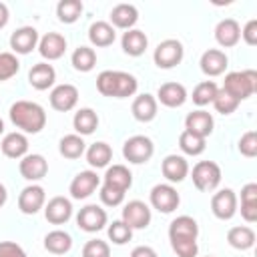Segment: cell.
Masks as SVG:
<instances>
[{
    "label": "cell",
    "mask_w": 257,
    "mask_h": 257,
    "mask_svg": "<svg viewBox=\"0 0 257 257\" xmlns=\"http://www.w3.org/2000/svg\"><path fill=\"white\" fill-rule=\"evenodd\" d=\"M197 237H199V225L193 217L181 215L171 221L169 241H171V247L177 253V257H197V253H199Z\"/></svg>",
    "instance_id": "6da1fadb"
},
{
    "label": "cell",
    "mask_w": 257,
    "mask_h": 257,
    "mask_svg": "<svg viewBox=\"0 0 257 257\" xmlns=\"http://www.w3.org/2000/svg\"><path fill=\"white\" fill-rule=\"evenodd\" d=\"M10 120L16 128H20V133H28V135H36L46 126V112L38 102L32 100H16L10 110Z\"/></svg>",
    "instance_id": "7a4b0ae2"
},
{
    "label": "cell",
    "mask_w": 257,
    "mask_h": 257,
    "mask_svg": "<svg viewBox=\"0 0 257 257\" xmlns=\"http://www.w3.org/2000/svg\"><path fill=\"white\" fill-rule=\"evenodd\" d=\"M137 88H139V80L124 70H102L96 76V90L102 96L126 98V96H133Z\"/></svg>",
    "instance_id": "3957f363"
},
{
    "label": "cell",
    "mask_w": 257,
    "mask_h": 257,
    "mask_svg": "<svg viewBox=\"0 0 257 257\" xmlns=\"http://www.w3.org/2000/svg\"><path fill=\"white\" fill-rule=\"evenodd\" d=\"M223 90L229 92L239 102L249 98V96H253L255 90H257V72L247 68V70H235V72L225 74Z\"/></svg>",
    "instance_id": "277c9868"
},
{
    "label": "cell",
    "mask_w": 257,
    "mask_h": 257,
    "mask_svg": "<svg viewBox=\"0 0 257 257\" xmlns=\"http://www.w3.org/2000/svg\"><path fill=\"white\" fill-rule=\"evenodd\" d=\"M183 56H185V48H183L181 40H177V38H167V40L159 42L155 52H153L155 64L159 68H165V70L175 68L183 60Z\"/></svg>",
    "instance_id": "5b68a950"
},
{
    "label": "cell",
    "mask_w": 257,
    "mask_h": 257,
    "mask_svg": "<svg viewBox=\"0 0 257 257\" xmlns=\"http://www.w3.org/2000/svg\"><path fill=\"white\" fill-rule=\"evenodd\" d=\"M153 155H155V145L145 135H135V137L126 139L122 145V157L133 165H143V163L151 161Z\"/></svg>",
    "instance_id": "8992f818"
},
{
    "label": "cell",
    "mask_w": 257,
    "mask_h": 257,
    "mask_svg": "<svg viewBox=\"0 0 257 257\" xmlns=\"http://www.w3.org/2000/svg\"><path fill=\"white\" fill-rule=\"evenodd\" d=\"M191 179L199 191H213L221 183V167L215 161H199L191 171Z\"/></svg>",
    "instance_id": "52a82bcc"
},
{
    "label": "cell",
    "mask_w": 257,
    "mask_h": 257,
    "mask_svg": "<svg viewBox=\"0 0 257 257\" xmlns=\"http://www.w3.org/2000/svg\"><path fill=\"white\" fill-rule=\"evenodd\" d=\"M151 205L153 209H157L159 213H173L179 203H181V197L177 193V189L171 185V183H159L151 189Z\"/></svg>",
    "instance_id": "ba28073f"
},
{
    "label": "cell",
    "mask_w": 257,
    "mask_h": 257,
    "mask_svg": "<svg viewBox=\"0 0 257 257\" xmlns=\"http://www.w3.org/2000/svg\"><path fill=\"white\" fill-rule=\"evenodd\" d=\"M108 217H106V211L100 207V205H86L78 211L76 215V225L78 229L86 231V233H96L100 229H104Z\"/></svg>",
    "instance_id": "9c48e42d"
},
{
    "label": "cell",
    "mask_w": 257,
    "mask_h": 257,
    "mask_svg": "<svg viewBox=\"0 0 257 257\" xmlns=\"http://www.w3.org/2000/svg\"><path fill=\"white\" fill-rule=\"evenodd\" d=\"M211 211L217 219L229 221L237 213V195L233 189H221L211 197Z\"/></svg>",
    "instance_id": "30bf717a"
},
{
    "label": "cell",
    "mask_w": 257,
    "mask_h": 257,
    "mask_svg": "<svg viewBox=\"0 0 257 257\" xmlns=\"http://www.w3.org/2000/svg\"><path fill=\"white\" fill-rule=\"evenodd\" d=\"M153 215H151V207L139 199L128 201L122 207V221L131 227V229H147L151 223Z\"/></svg>",
    "instance_id": "8fae6325"
},
{
    "label": "cell",
    "mask_w": 257,
    "mask_h": 257,
    "mask_svg": "<svg viewBox=\"0 0 257 257\" xmlns=\"http://www.w3.org/2000/svg\"><path fill=\"white\" fill-rule=\"evenodd\" d=\"M100 185V177L96 175V171H80L72 181H70V187H68V193L72 199H86L90 197L96 187Z\"/></svg>",
    "instance_id": "7c38bea8"
},
{
    "label": "cell",
    "mask_w": 257,
    "mask_h": 257,
    "mask_svg": "<svg viewBox=\"0 0 257 257\" xmlns=\"http://www.w3.org/2000/svg\"><path fill=\"white\" fill-rule=\"evenodd\" d=\"M46 205V193L40 185H28L18 195V209L24 215H34Z\"/></svg>",
    "instance_id": "4fadbf2b"
},
{
    "label": "cell",
    "mask_w": 257,
    "mask_h": 257,
    "mask_svg": "<svg viewBox=\"0 0 257 257\" xmlns=\"http://www.w3.org/2000/svg\"><path fill=\"white\" fill-rule=\"evenodd\" d=\"M76 102H78V88L74 84H68V82L58 84L50 92V106L58 112L72 110L76 106Z\"/></svg>",
    "instance_id": "5bb4252c"
},
{
    "label": "cell",
    "mask_w": 257,
    "mask_h": 257,
    "mask_svg": "<svg viewBox=\"0 0 257 257\" xmlns=\"http://www.w3.org/2000/svg\"><path fill=\"white\" fill-rule=\"evenodd\" d=\"M213 126H215L213 114L203 110V108L193 110L185 116V131H189L191 135H197L201 139H207L213 133Z\"/></svg>",
    "instance_id": "9a60e30c"
},
{
    "label": "cell",
    "mask_w": 257,
    "mask_h": 257,
    "mask_svg": "<svg viewBox=\"0 0 257 257\" xmlns=\"http://www.w3.org/2000/svg\"><path fill=\"white\" fill-rule=\"evenodd\" d=\"M18 171H20V175H22L26 181H32V183H34V181H40V179L46 177V173H48V163H46V159H44L42 155L32 153V155H26V157L20 159Z\"/></svg>",
    "instance_id": "2e32d148"
},
{
    "label": "cell",
    "mask_w": 257,
    "mask_h": 257,
    "mask_svg": "<svg viewBox=\"0 0 257 257\" xmlns=\"http://www.w3.org/2000/svg\"><path fill=\"white\" fill-rule=\"evenodd\" d=\"M38 30L32 26H22L10 34V48L16 54H28L38 46Z\"/></svg>",
    "instance_id": "e0dca14e"
},
{
    "label": "cell",
    "mask_w": 257,
    "mask_h": 257,
    "mask_svg": "<svg viewBox=\"0 0 257 257\" xmlns=\"http://www.w3.org/2000/svg\"><path fill=\"white\" fill-rule=\"evenodd\" d=\"M187 88L181 84V82H163L157 90V102L169 106V108H177V106H183L185 100H187Z\"/></svg>",
    "instance_id": "ac0fdd59"
},
{
    "label": "cell",
    "mask_w": 257,
    "mask_h": 257,
    "mask_svg": "<svg viewBox=\"0 0 257 257\" xmlns=\"http://www.w3.org/2000/svg\"><path fill=\"white\" fill-rule=\"evenodd\" d=\"M44 217L52 225H62L72 217V203L66 197H52L44 205Z\"/></svg>",
    "instance_id": "d6986e66"
},
{
    "label": "cell",
    "mask_w": 257,
    "mask_h": 257,
    "mask_svg": "<svg viewBox=\"0 0 257 257\" xmlns=\"http://www.w3.org/2000/svg\"><path fill=\"white\" fill-rule=\"evenodd\" d=\"M38 52L44 60H58L66 52V38L58 32H48L38 40Z\"/></svg>",
    "instance_id": "ffe728a7"
},
{
    "label": "cell",
    "mask_w": 257,
    "mask_h": 257,
    "mask_svg": "<svg viewBox=\"0 0 257 257\" xmlns=\"http://www.w3.org/2000/svg\"><path fill=\"white\" fill-rule=\"evenodd\" d=\"M199 64H201L203 74H207V76H219V74L225 72V68H227V64H229V58H227V54H225L223 50H219V48H209V50H205V52L201 54Z\"/></svg>",
    "instance_id": "44dd1931"
},
{
    "label": "cell",
    "mask_w": 257,
    "mask_h": 257,
    "mask_svg": "<svg viewBox=\"0 0 257 257\" xmlns=\"http://www.w3.org/2000/svg\"><path fill=\"white\" fill-rule=\"evenodd\" d=\"M215 40L223 48H231L241 40V26L235 18H223L215 26Z\"/></svg>",
    "instance_id": "7402d4cb"
},
{
    "label": "cell",
    "mask_w": 257,
    "mask_h": 257,
    "mask_svg": "<svg viewBox=\"0 0 257 257\" xmlns=\"http://www.w3.org/2000/svg\"><path fill=\"white\" fill-rule=\"evenodd\" d=\"M161 171L169 183H181L189 175V163L181 155H167L161 163Z\"/></svg>",
    "instance_id": "603a6c76"
},
{
    "label": "cell",
    "mask_w": 257,
    "mask_h": 257,
    "mask_svg": "<svg viewBox=\"0 0 257 257\" xmlns=\"http://www.w3.org/2000/svg\"><path fill=\"white\" fill-rule=\"evenodd\" d=\"M0 149H2L4 157H8V159H22L28 155V139L20 131L8 133V135H4Z\"/></svg>",
    "instance_id": "cb8c5ba5"
},
{
    "label": "cell",
    "mask_w": 257,
    "mask_h": 257,
    "mask_svg": "<svg viewBox=\"0 0 257 257\" xmlns=\"http://www.w3.org/2000/svg\"><path fill=\"white\" fill-rule=\"evenodd\" d=\"M54 80H56V70H54V66L48 64V62H38V64H34V66L30 68V72H28V82H30V86L36 88V90H46V88H50V86L54 84Z\"/></svg>",
    "instance_id": "d4e9b609"
},
{
    "label": "cell",
    "mask_w": 257,
    "mask_h": 257,
    "mask_svg": "<svg viewBox=\"0 0 257 257\" xmlns=\"http://www.w3.org/2000/svg\"><path fill=\"white\" fill-rule=\"evenodd\" d=\"M157 108H159V102L153 94L149 92H143L139 94L135 100H133V116L139 120V122H151L155 116H157Z\"/></svg>",
    "instance_id": "484cf974"
},
{
    "label": "cell",
    "mask_w": 257,
    "mask_h": 257,
    "mask_svg": "<svg viewBox=\"0 0 257 257\" xmlns=\"http://www.w3.org/2000/svg\"><path fill=\"white\" fill-rule=\"evenodd\" d=\"M102 181H104L102 185L126 193V189H131V185H133V173L124 165H112V167H106Z\"/></svg>",
    "instance_id": "4316f807"
},
{
    "label": "cell",
    "mask_w": 257,
    "mask_h": 257,
    "mask_svg": "<svg viewBox=\"0 0 257 257\" xmlns=\"http://www.w3.org/2000/svg\"><path fill=\"white\" fill-rule=\"evenodd\" d=\"M139 20V10L133 4H116L110 10V26L112 28H122V30H131Z\"/></svg>",
    "instance_id": "83f0119b"
},
{
    "label": "cell",
    "mask_w": 257,
    "mask_h": 257,
    "mask_svg": "<svg viewBox=\"0 0 257 257\" xmlns=\"http://www.w3.org/2000/svg\"><path fill=\"white\" fill-rule=\"evenodd\" d=\"M120 46H122L124 54H128V56H141V54H145V50L149 46V38H147V34L143 30L131 28V30L122 32Z\"/></svg>",
    "instance_id": "f1b7e54d"
},
{
    "label": "cell",
    "mask_w": 257,
    "mask_h": 257,
    "mask_svg": "<svg viewBox=\"0 0 257 257\" xmlns=\"http://www.w3.org/2000/svg\"><path fill=\"white\" fill-rule=\"evenodd\" d=\"M116 38V32L114 28L110 26V22H104V20H96L90 24L88 28V40L92 46H98V48H104V46H110Z\"/></svg>",
    "instance_id": "f546056e"
},
{
    "label": "cell",
    "mask_w": 257,
    "mask_h": 257,
    "mask_svg": "<svg viewBox=\"0 0 257 257\" xmlns=\"http://www.w3.org/2000/svg\"><path fill=\"white\" fill-rule=\"evenodd\" d=\"M72 126L76 131V135L80 137H86V135H92L98 126V114L92 110V108H78L74 112V118H72Z\"/></svg>",
    "instance_id": "4dcf8cb0"
},
{
    "label": "cell",
    "mask_w": 257,
    "mask_h": 257,
    "mask_svg": "<svg viewBox=\"0 0 257 257\" xmlns=\"http://www.w3.org/2000/svg\"><path fill=\"white\" fill-rule=\"evenodd\" d=\"M227 241L233 249H239V251H247L255 245V231L247 225H237V227H231L229 233H227Z\"/></svg>",
    "instance_id": "1f68e13d"
},
{
    "label": "cell",
    "mask_w": 257,
    "mask_h": 257,
    "mask_svg": "<svg viewBox=\"0 0 257 257\" xmlns=\"http://www.w3.org/2000/svg\"><path fill=\"white\" fill-rule=\"evenodd\" d=\"M44 249L48 253H54V255H64V253H68L72 249V237L62 229H54V231L46 233Z\"/></svg>",
    "instance_id": "d6a6232c"
},
{
    "label": "cell",
    "mask_w": 257,
    "mask_h": 257,
    "mask_svg": "<svg viewBox=\"0 0 257 257\" xmlns=\"http://www.w3.org/2000/svg\"><path fill=\"white\" fill-rule=\"evenodd\" d=\"M84 153H86V161H88V165H90L92 169L108 167V163H110V159H112V149H110V145H106V143H102V141L92 143Z\"/></svg>",
    "instance_id": "836d02e7"
},
{
    "label": "cell",
    "mask_w": 257,
    "mask_h": 257,
    "mask_svg": "<svg viewBox=\"0 0 257 257\" xmlns=\"http://www.w3.org/2000/svg\"><path fill=\"white\" fill-rule=\"evenodd\" d=\"M58 151L64 159H80L86 151V143L80 135H64L58 143Z\"/></svg>",
    "instance_id": "e575fe53"
},
{
    "label": "cell",
    "mask_w": 257,
    "mask_h": 257,
    "mask_svg": "<svg viewBox=\"0 0 257 257\" xmlns=\"http://www.w3.org/2000/svg\"><path fill=\"white\" fill-rule=\"evenodd\" d=\"M70 62H72L74 70L90 72L94 68V64H96V52L90 46H78V48H74V52L70 56Z\"/></svg>",
    "instance_id": "d590c367"
},
{
    "label": "cell",
    "mask_w": 257,
    "mask_h": 257,
    "mask_svg": "<svg viewBox=\"0 0 257 257\" xmlns=\"http://www.w3.org/2000/svg\"><path fill=\"white\" fill-rule=\"evenodd\" d=\"M82 2L80 0H60L56 4V16L64 24H74L82 14Z\"/></svg>",
    "instance_id": "8d00e7d4"
},
{
    "label": "cell",
    "mask_w": 257,
    "mask_h": 257,
    "mask_svg": "<svg viewBox=\"0 0 257 257\" xmlns=\"http://www.w3.org/2000/svg\"><path fill=\"white\" fill-rule=\"evenodd\" d=\"M217 90H219V86L213 82V80H203V82H199L195 88H193V102L197 104V106H207L209 102H213V98L217 96Z\"/></svg>",
    "instance_id": "74e56055"
},
{
    "label": "cell",
    "mask_w": 257,
    "mask_h": 257,
    "mask_svg": "<svg viewBox=\"0 0 257 257\" xmlns=\"http://www.w3.org/2000/svg\"><path fill=\"white\" fill-rule=\"evenodd\" d=\"M179 147H181V151L185 153V155H189V157H199L203 151H205V139H201V137H197V135H191L189 131H183L181 135H179Z\"/></svg>",
    "instance_id": "f35d334b"
},
{
    "label": "cell",
    "mask_w": 257,
    "mask_h": 257,
    "mask_svg": "<svg viewBox=\"0 0 257 257\" xmlns=\"http://www.w3.org/2000/svg\"><path fill=\"white\" fill-rule=\"evenodd\" d=\"M106 233H108V239H110L114 245H124V243H128V241L133 239V229H131L122 219L112 221V223L108 225Z\"/></svg>",
    "instance_id": "ab89813d"
},
{
    "label": "cell",
    "mask_w": 257,
    "mask_h": 257,
    "mask_svg": "<svg viewBox=\"0 0 257 257\" xmlns=\"http://www.w3.org/2000/svg\"><path fill=\"white\" fill-rule=\"evenodd\" d=\"M20 70V62L14 52H0V82L10 80Z\"/></svg>",
    "instance_id": "60d3db41"
},
{
    "label": "cell",
    "mask_w": 257,
    "mask_h": 257,
    "mask_svg": "<svg viewBox=\"0 0 257 257\" xmlns=\"http://www.w3.org/2000/svg\"><path fill=\"white\" fill-rule=\"evenodd\" d=\"M213 106H215V110L221 112V114H231V112L237 110L239 100L233 98V96H231L229 92H225L223 88H219V90H217V96L213 98Z\"/></svg>",
    "instance_id": "b9f144b4"
},
{
    "label": "cell",
    "mask_w": 257,
    "mask_h": 257,
    "mask_svg": "<svg viewBox=\"0 0 257 257\" xmlns=\"http://www.w3.org/2000/svg\"><path fill=\"white\" fill-rule=\"evenodd\" d=\"M82 257H110V247L102 239H90L82 247Z\"/></svg>",
    "instance_id": "7bdbcfd3"
},
{
    "label": "cell",
    "mask_w": 257,
    "mask_h": 257,
    "mask_svg": "<svg viewBox=\"0 0 257 257\" xmlns=\"http://www.w3.org/2000/svg\"><path fill=\"white\" fill-rule=\"evenodd\" d=\"M239 153L247 159H253L257 155V133L255 131H247L245 135H241L239 139Z\"/></svg>",
    "instance_id": "ee69618b"
},
{
    "label": "cell",
    "mask_w": 257,
    "mask_h": 257,
    "mask_svg": "<svg viewBox=\"0 0 257 257\" xmlns=\"http://www.w3.org/2000/svg\"><path fill=\"white\" fill-rule=\"evenodd\" d=\"M100 201L106 205V207H118L122 201H124V193L122 191H116V189H112V187H106V185H102L100 187Z\"/></svg>",
    "instance_id": "f6af8a7d"
},
{
    "label": "cell",
    "mask_w": 257,
    "mask_h": 257,
    "mask_svg": "<svg viewBox=\"0 0 257 257\" xmlns=\"http://www.w3.org/2000/svg\"><path fill=\"white\" fill-rule=\"evenodd\" d=\"M0 257H28V255L14 241H0Z\"/></svg>",
    "instance_id": "bcb514c9"
},
{
    "label": "cell",
    "mask_w": 257,
    "mask_h": 257,
    "mask_svg": "<svg viewBox=\"0 0 257 257\" xmlns=\"http://www.w3.org/2000/svg\"><path fill=\"white\" fill-rule=\"evenodd\" d=\"M241 38L249 44V46H255L257 44V20L251 18L243 28H241Z\"/></svg>",
    "instance_id": "7dc6e473"
},
{
    "label": "cell",
    "mask_w": 257,
    "mask_h": 257,
    "mask_svg": "<svg viewBox=\"0 0 257 257\" xmlns=\"http://www.w3.org/2000/svg\"><path fill=\"white\" fill-rule=\"evenodd\" d=\"M241 203H257V183H247L241 189Z\"/></svg>",
    "instance_id": "c3c4849f"
},
{
    "label": "cell",
    "mask_w": 257,
    "mask_h": 257,
    "mask_svg": "<svg viewBox=\"0 0 257 257\" xmlns=\"http://www.w3.org/2000/svg\"><path fill=\"white\" fill-rule=\"evenodd\" d=\"M241 217L247 223L257 221V203H241Z\"/></svg>",
    "instance_id": "681fc988"
},
{
    "label": "cell",
    "mask_w": 257,
    "mask_h": 257,
    "mask_svg": "<svg viewBox=\"0 0 257 257\" xmlns=\"http://www.w3.org/2000/svg\"><path fill=\"white\" fill-rule=\"evenodd\" d=\"M131 257H159V255H157V251H155L153 247H149V245H139V247H135V249L131 251Z\"/></svg>",
    "instance_id": "f907efd6"
},
{
    "label": "cell",
    "mask_w": 257,
    "mask_h": 257,
    "mask_svg": "<svg viewBox=\"0 0 257 257\" xmlns=\"http://www.w3.org/2000/svg\"><path fill=\"white\" fill-rule=\"evenodd\" d=\"M8 20H10V10H8V6L4 2H0V30L8 24Z\"/></svg>",
    "instance_id": "816d5d0a"
},
{
    "label": "cell",
    "mask_w": 257,
    "mask_h": 257,
    "mask_svg": "<svg viewBox=\"0 0 257 257\" xmlns=\"http://www.w3.org/2000/svg\"><path fill=\"white\" fill-rule=\"evenodd\" d=\"M6 201H8V191H6V187L0 183V207H4Z\"/></svg>",
    "instance_id": "f5cc1de1"
},
{
    "label": "cell",
    "mask_w": 257,
    "mask_h": 257,
    "mask_svg": "<svg viewBox=\"0 0 257 257\" xmlns=\"http://www.w3.org/2000/svg\"><path fill=\"white\" fill-rule=\"evenodd\" d=\"M2 133H4V120L0 118V135H2Z\"/></svg>",
    "instance_id": "db71d44e"
},
{
    "label": "cell",
    "mask_w": 257,
    "mask_h": 257,
    "mask_svg": "<svg viewBox=\"0 0 257 257\" xmlns=\"http://www.w3.org/2000/svg\"><path fill=\"white\" fill-rule=\"evenodd\" d=\"M207 257H213V255H207Z\"/></svg>",
    "instance_id": "11a10c76"
}]
</instances>
